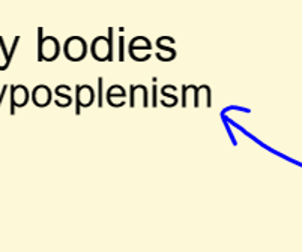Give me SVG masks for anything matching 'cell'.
I'll use <instances>...</instances> for the list:
<instances>
[{
  "instance_id": "4",
  "label": "cell",
  "mask_w": 302,
  "mask_h": 252,
  "mask_svg": "<svg viewBox=\"0 0 302 252\" xmlns=\"http://www.w3.org/2000/svg\"><path fill=\"white\" fill-rule=\"evenodd\" d=\"M27 101H29V90L26 86L20 84V86L11 87V102H12L11 104V114H14L15 107L21 108L27 104Z\"/></svg>"
},
{
  "instance_id": "3",
  "label": "cell",
  "mask_w": 302,
  "mask_h": 252,
  "mask_svg": "<svg viewBox=\"0 0 302 252\" xmlns=\"http://www.w3.org/2000/svg\"><path fill=\"white\" fill-rule=\"evenodd\" d=\"M110 36H98L92 42V56L98 62L111 60V29L108 30Z\"/></svg>"
},
{
  "instance_id": "2",
  "label": "cell",
  "mask_w": 302,
  "mask_h": 252,
  "mask_svg": "<svg viewBox=\"0 0 302 252\" xmlns=\"http://www.w3.org/2000/svg\"><path fill=\"white\" fill-rule=\"evenodd\" d=\"M65 57L71 62H80L87 54V44L80 36H71L64 44Z\"/></svg>"
},
{
  "instance_id": "1",
  "label": "cell",
  "mask_w": 302,
  "mask_h": 252,
  "mask_svg": "<svg viewBox=\"0 0 302 252\" xmlns=\"http://www.w3.org/2000/svg\"><path fill=\"white\" fill-rule=\"evenodd\" d=\"M39 42H38V59L45 62H53L60 54V44L53 36H42V29L38 30Z\"/></svg>"
},
{
  "instance_id": "7",
  "label": "cell",
  "mask_w": 302,
  "mask_h": 252,
  "mask_svg": "<svg viewBox=\"0 0 302 252\" xmlns=\"http://www.w3.org/2000/svg\"><path fill=\"white\" fill-rule=\"evenodd\" d=\"M0 48H2L3 54L6 56V63H5L3 66H0V71H6L8 66H9V63H11V59H12V56H14V51H12V53H8V50H6V47H5V41H3L2 36H0Z\"/></svg>"
},
{
  "instance_id": "6",
  "label": "cell",
  "mask_w": 302,
  "mask_h": 252,
  "mask_svg": "<svg viewBox=\"0 0 302 252\" xmlns=\"http://www.w3.org/2000/svg\"><path fill=\"white\" fill-rule=\"evenodd\" d=\"M95 93L90 86H78L77 87V104L80 107H90L93 104Z\"/></svg>"
},
{
  "instance_id": "5",
  "label": "cell",
  "mask_w": 302,
  "mask_h": 252,
  "mask_svg": "<svg viewBox=\"0 0 302 252\" xmlns=\"http://www.w3.org/2000/svg\"><path fill=\"white\" fill-rule=\"evenodd\" d=\"M32 101L36 107L39 108H45L50 102H51V90L41 84V86H36L32 92Z\"/></svg>"
},
{
  "instance_id": "9",
  "label": "cell",
  "mask_w": 302,
  "mask_h": 252,
  "mask_svg": "<svg viewBox=\"0 0 302 252\" xmlns=\"http://www.w3.org/2000/svg\"><path fill=\"white\" fill-rule=\"evenodd\" d=\"M8 90V86H3V92H2V95H0V102L3 101V98H5V92Z\"/></svg>"
},
{
  "instance_id": "8",
  "label": "cell",
  "mask_w": 302,
  "mask_h": 252,
  "mask_svg": "<svg viewBox=\"0 0 302 252\" xmlns=\"http://www.w3.org/2000/svg\"><path fill=\"white\" fill-rule=\"evenodd\" d=\"M124 36H120L119 39V60H124Z\"/></svg>"
}]
</instances>
